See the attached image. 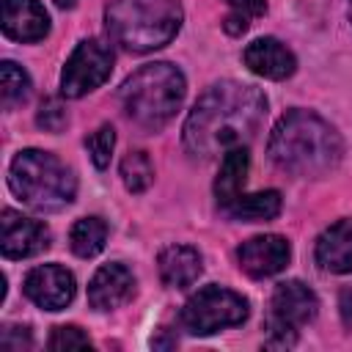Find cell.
I'll use <instances>...</instances> for the list:
<instances>
[{
    "instance_id": "13",
    "label": "cell",
    "mask_w": 352,
    "mask_h": 352,
    "mask_svg": "<svg viewBox=\"0 0 352 352\" xmlns=\"http://www.w3.org/2000/svg\"><path fill=\"white\" fill-rule=\"evenodd\" d=\"M242 60L245 66L258 74V77H267V80H286L294 74L297 69V58L294 52L280 44L278 38L272 36H264V38H253L245 52H242Z\"/></svg>"
},
{
    "instance_id": "8",
    "label": "cell",
    "mask_w": 352,
    "mask_h": 352,
    "mask_svg": "<svg viewBox=\"0 0 352 352\" xmlns=\"http://www.w3.org/2000/svg\"><path fill=\"white\" fill-rule=\"evenodd\" d=\"M25 294L44 311H60L74 300V275L60 264H41L25 275Z\"/></svg>"
},
{
    "instance_id": "2",
    "label": "cell",
    "mask_w": 352,
    "mask_h": 352,
    "mask_svg": "<svg viewBox=\"0 0 352 352\" xmlns=\"http://www.w3.org/2000/svg\"><path fill=\"white\" fill-rule=\"evenodd\" d=\"M267 151L280 170L300 179H322L338 168L344 140L322 116L311 110H289L275 124Z\"/></svg>"
},
{
    "instance_id": "29",
    "label": "cell",
    "mask_w": 352,
    "mask_h": 352,
    "mask_svg": "<svg viewBox=\"0 0 352 352\" xmlns=\"http://www.w3.org/2000/svg\"><path fill=\"white\" fill-rule=\"evenodd\" d=\"M55 3H58V6H60V8H66V6H72V3H74V0H55Z\"/></svg>"
},
{
    "instance_id": "12",
    "label": "cell",
    "mask_w": 352,
    "mask_h": 352,
    "mask_svg": "<svg viewBox=\"0 0 352 352\" xmlns=\"http://www.w3.org/2000/svg\"><path fill=\"white\" fill-rule=\"evenodd\" d=\"M132 292H135V275L121 261H110L94 272L88 283V302L96 311H113L124 305L132 297Z\"/></svg>"
},
{
    "instance_id": "19",
    "label": "cell",
    "mask_w": 352,
    "mask_h": 352,
    "mask_svg": "<svg viewBox=\"0 0 352 352\" xmlns=\"http://www.w3.org/2000/svg\"><path fill=\"white\" fill-rule=\"evenodd\" d=\"M107 242V223L102 217H80L69 231V245L80 258H91L102 253Z\"/></svg>"
},
{
    "instance_id": "7",
    "label": "cell",
    "mask_w": 352,
    "mask_h": 352,
    "mask_svg": "<svg viewBox=\"0 0 352 352\" xmlns=\"http://www.w3.org/2000/svg\"><path fill=\"white\" fill-rule=\"evenodd\" d=\"M113 72V50L99 38H85L69 55L60 74V94L69 99H80L88 91L99 88Z\"/></svg>"
},
{
    "instance_id": "30",
    "label": "cell",
    "mask_w": 352,
    "mask_h": 352,
    "mask_svg": "<svg viewBox=\"0 0 352 352\" xmlns=\"http://www.w3.org/2000/svg\"><path fill=\"white\" fill-rule=\"evenodd\" d=\"M349 22H352V0H349Z\"/></svg>"
},
{
    "instance_id": "14",
    "label": "cell",
    "mask_w": 352,
    "mask_h": 352,
    "mask_svg": "<svg viewBox=\"0 0 352 352\" xmlns=\"http://www.w3.org/2000/svg\"><path fill=\"white\" fill-rule=\"evenodd\" d=\"M3 33L14 41H41L50 33V14L38 0H3Z\"/></svg>"
},
{
    "instance_id": "27",
    "label": "cell",
    "mask_w": 352,
    "mask_h": 352,
    "mask_svg": "<svg viewBox=\"0 0 352 352\" xmlns=\"http://www.w3.org/2000/svg\"><path fill=\"white\" fill-rule=\"evenodd\" d=\"M294 344H297V330L294 327L267 319V341H264V346H270V349H289Z\"/></svg>"
},
{
    "instance_id": "3",
    "label": "cell",
    "mask_w": 352,
    "mask_h": 352,
    "mask_svg": "<svg viewBox=\"0 0 352 352\" xmlns=\"http://www.w3.org/2000/svg\"><path fill=\"white\" fill-rule=\"evenodd\" d=\"M187 94L184 74L168 60L146 63L129 74L118 91L124 113L146 132H160L182 107Z\"/></svg>"
},
{
    "instance_id": "11",
    "label": "cell",
    "mask_w": 352,
    "mask_h": 352,
    "mask_svg": "<svg viewBox=\"0 0 352 352\" xmlns=\"http://www.w3.org/2000/svg\"><path fill=\"white\" fill-rule=\"evenodd\" d=\"M270 308L272 311H270L267 319L300 330L302 324L314 322V316L319 311V300H316L314 289L305 286L302 280H283V283L275 286Z\"/></svg>"
},
{
    "instance_id": "4",
    "label": "cell",
    "mask_w": 352,
    "mask_h": 352,
    "mask_svg": "<svg viewBox=\"0 0 352 352\" xmlns=\"http://www.w3.org/2000/svg\"><path fill=\"white\" fill-rule=\"evenodd\" d=\"M104 25L116 44L132 52L165 47L182 28L179 0H110Z\"/></svg>"
},
{
    "instance_id": "23",
    "label": "cell",
    "mask_w": 352,
    "mask_h": 352,
    "mask_svg": "<svg viewBox=\"0 0 352 352\" xmlns=\"http://www.w3.org/2000/svg\"><path fill=\"white\" fill-rule=\"evenodd\" d=\"M113 146H116V129L110 124H102L96 132H91L85 138V148L91 154V162L96 168H107L110 165V154H113Z\"/></svg>"
},
{
    "instance_id": "20",
    "label": "cell",
    "mask_w": 352,
    "mask_h": 352,
    "mask_svg": "<svg viewBox=\"0 0 352 352\" xmlns=\"http://www.w3.org/2000/svg\"><path fill=\"white\" fill-rule=\"evenodd\" d=\"M28 96H30L28 72L14 60H3L0 63V102H3V107L14 110L22 102H28Z\"/></svg>"
},
{
    "instance_id": "21",
    "label": "cell",
    "mask_w": 352,
    "mask_h": 352,
    "mask_svg": "<svg viewBox=\"0 0 352 352\" xmlns=\"http://www.w3.org/2000/svg\"><path fill=\"white\" fill-rule=\"evenodd\" d=\"M121 182L129 192H146L154 182V165L146 151H129L121 160Z\"/></svg>"
},
{
    "instance_id": "15",
    "label": "cell",
    "mask_w": 352,
    "mask_h": 352,
    "mask_svg": "<svg viewBox=\"0 0 352 352\" xmlns=\"http://www.w3.org/2000/svg\"><path fill=\"white\" fill-rule=\"evenodd\" d=\"M316 261L327 272H352V217H344L324 228L316 239Z\"/></svg>"
},
{
    "instance_id": "10",
    "label": "cell",
    "mask_w": 352,
    "mask_h": 352,
    "mask_svg": "<svg viewBox=\"0 0 352 352\" xmlns=\"http://www.w3.org/2000/svg\"><path fill=\"white\" fill-rule=\"evenodd\" d=\"M289 258H292V248H289V239L280 234L253 236V239L242 242L236 250V261L250 278L278 275L280 270H286Z\"/></svg>"
},
{
    "instance_id": "5",
    "label": "cell",
    "mask_w": 352,
    "mask_h": 352,
    "mask_svg": "<svg viewBox=\"0 0 352 352\" xmlns=\"http://www.w3.org/2000/svg\"><path fill=\"white\" fill-rule=\"evenodd\" d=\"M8 187L36 212H60L74 201V173L50 151L25 148L11 160Z\"/></svg>"
},
{
    "instance_id": "25",
    "label": "cell",
    "mask_w": 352,
    "mask_h": 352,
    "mask_svg": "<svg viewBox=\"0 0 352 352\" xmlns=\"http://www.w3.org/2000/svg\"><path fill=\"white\" fill-rule=\"evenodd\" d=\"M36 124L47 132H60L69 124V116H66V107L60 104V99H55V96L44 99L38 113H36Z\"/></svg>"
},
{
    "instance_id": "22",
    "label": "cell",
    "mask_w": 352,
    "mask_h": 352,
    "mask_svg": "<svg viewBox=\"0 0 352 352\" xmlns=\"http://www.w3.org/2000/svg\"><path fill=\"white\" fill-rule=\"evenodd\" d=\"M228 16L223 19L226 33L231 36H242L253 19L267 14V0H228Z\"/></svg>"
},
{
    "instance_id": "17",
    "label": "cell",
    "mask_w": 352,
    "mask_h": 352,
    "mask_svg": "<svg viewBox=\"0 0 352 352\" xmlns=\"http://www.w3.org/2000/svg\"><path fill=\"white\" fill-rule=\"evenodd\" d=\"M248 168H250V154H248L245 146H234L223 154V162H220L217 179H214V198H217L220 209L231 206L242 195Z\"/></svg>"
},
{
    "instance_id": "24",
    "label": "cell",
    "mask_w": 352,
    "mask_h": 352,
    "mask_svg": "<svg viewBox=\"0 0 352 352\" xmlns=\"http://www.w3.org/2000/svg\"><path fill=\"white\" fill-rule=\"evenodd\" d=\"M47 346L52 352H63V349H91V338L77 327V324H58L47 341Z\"/></svg>"
},
{
    "instance_id": "6",
    "label": "cell",
    "mask_w": 352,
    "mask_h": 352,
    "mask_svg": "<svg viewBox=\"0 0 352 352\" xmlns=\"http://www.w3.org/2000/svg\"><path fill=\"white\" fill-rule=\"evenodd\" d=\"M248 319V300L226 286L198 289L182 308V324L192 336H212L223 327L242 324Z\"/></svg>"
},
{
    "instance_id": "18",
    "label": "cell",
    "mask_w": 352,
    "mask_h": 352,
    "mask_svg": "<svg viewBox=\"0 0 352 352\" xmlns=\"http://www.w3.org/2000/svg\"><path fill=\"white\" fill-rule=\"evenodd\" d=\"M231 220H245V223H258V220H272L280 212V192L278 190H261L250 195H239L231 206L223 209Z\"/></svg>"
},
{
    "instance_id": "9",
    "label": "cell",
    "mask_w": 352,
    "mask_h": 352,
    "mask_svg": "<svg viewBox=\"0 0 352 352\" xmlns=\"http://www.w3.org/2000/svg\"><path fill=\"white\" fill-rule=\"evenodd\" d=\"M50 245V228L14 209H3L0 217V250L6 258H28Z\"/></svg>"
},
{
    "instance_id": "16",
    "label": "cell",
    "mask_w": 352,
    "mask_h": 352,
    "mask_svg": "<svg viewBox=\"0 0 352 352\" xmlns=\"http://www.w3.org/2000/svg\"><path fill=\"white\" fill-rule=\"evenodd\" d=\"M160 278L165 286L173 289H187L198 280V275L204 272V258L192 245H168L160 258Z\"/></svg>"
},
{
    "instance_id": "28",
    "label": "cell",
    "mask_w": 352,
    "mask_h": 352,
    "mask_svg": "<svg viewBox=\"0 0 352 352\" xmlns=\"http://www.w3.org/2000/svg\"><path fill=\"white\" fill-rule=\"evenodd\" d=\"M341 314H344V322L352 324V292H341Z\"/></svg>"
},
{
    "instance_id": "1",
    "label": "cell",
    "mask_w": 352,
    "mask_h": 352,
    "mask_svg": "<svg viewBox=\"0 0 352 352\" xmlns=\"http://www.w3.org/2000/svg\"><path fill=\"white\" fill-rule=\"evenodd\" d=\"M267 116V96L261 88L220 80L192 104L182 140L192 160H212L234 146H245Z\"/></svg>"
},
{
    "instance_id": "26",
    "label": "cell",
    "mask_w": 352,
    "mask_h": 352,
    "mask_svg": "<svg viewBox=\"0 0 352 352\" xmlns=\"http://www.w3.org/2000/svg\"><path fill=\"white\" fill-rule=\"evenodd\" d=\"M0 346L8 349V352L30 349L33 346L30 327H25V324H3V330H0Z\"/></svg>"
}]
</instances>
